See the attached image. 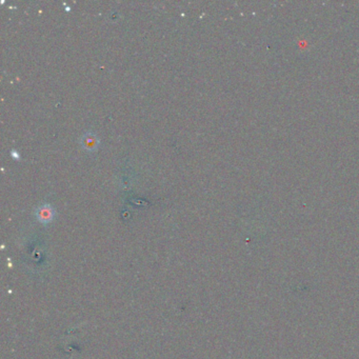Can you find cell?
<instances>
[{
  "mask_svg": "<svg viewBox=\"0 0 359 359\" xmlns=\"http://www.w3.org/2000/svg\"><path fill=\"white\" fill-rule=\"evenodd\" d=\"M99 137L93 132H86L80 138V145L87 152H95L99 147Z\"/></svg>",
  "mask_w": 359,
  "mask_h": 359,
  "instance_id": "cell-2",
  "label": "cell"
},
{
  "mask_svg": "<svg viewBox=\"0 0 359 359\" xmlns=\"http://www.w3.org/2000/svg\"><path fill=\"white\" fill-rule=\"evenodd\" d=\"M55 209L50 203H44L35 210V216L39 222L48 224L52 222L55 217Z\"/></svg>",
  "mask_w": 359,
  "mask_h": 359,
  "instance_id": "cell-1",
  "label": "cell"
}]
</instances>
